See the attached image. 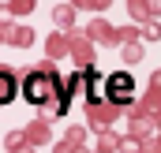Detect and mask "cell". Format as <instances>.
I'll use <instances>...</instances> for the list:
<instances>
[{"instance_id": "1", "label": "cell", "mask_w": 161, "mask_h": 153, "mask_svg": "<svg viewBox=\"0 0 161 153\" xmlns=\"http://www.w3.org/2000/svg\"><path fill=\"white\" fill-rule=\"evenodd\" d=\"M45 90H49V86L41 82V75H38V82H30V97H34V101H41V97H45Z\"/></svg>"}, {"instance_id": "2", "label": "cell", "mask_w": 161, "mask_h": 153, "mask_svg": "<svg viewBox=\"0 0 161 153\" xmlns=\"http://www.w3.org/2000/svg\"><path fill=\"white\" fill-rule=\"evenodd\" d=\"M113 86H116V93H120V97H127V93H131V82H127V75H116V82H113Z\"/></svg>"}, {"instance_id": "3", "label": "cell", "mask_w": 161, "mask_h": 153, "mask_svg": "<svg viewBox=\"0 0 161 153\" xmlns=\"http://www.w3.org/2000/svg\"><path fill=\"white\" fill-rule=\"evenodd\" d=\"M8 97H11V82L0 75V101H8Z\"/></svg>"}]
</instances>
